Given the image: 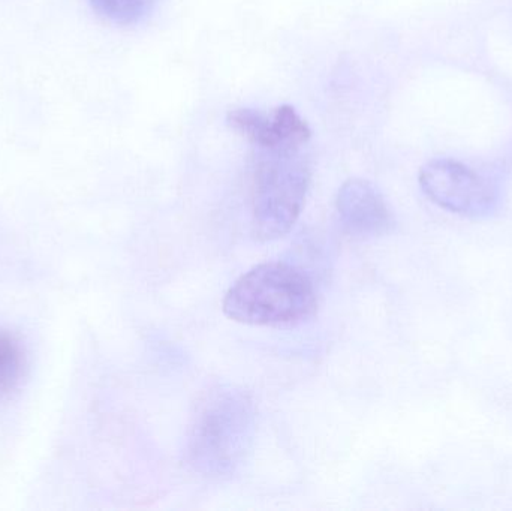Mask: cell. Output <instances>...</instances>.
<instances>
[{"label":"cell","instance_id":"6da1fadb","mask_svg":"<svg viewBox=\"0 0 512 511\" xmlns=\"http://www.w3.org/2000/svg\"><path fill=\"white\" fill-rule=\"evenodd\" d=\"M255 437V407L251 396L236 386H216L195 407L188 432L189 464L212 479L240 470Z\"/></svg>","mask_w":512,"mask_h":511},{"label":"cell","instance_id":"7a4b0ae2","mask_svg":"<svg viewBox=\"0 0 512 511\" xmlns=\"http://www.w3.org/2000/svg\"><path fill=\"white\" fill-rule=\"evenodd\" d=\"M222 308L228 318L249 326H297L315 312V287L291 264H259L234 282Z\"/></svg>","mask_w":512,"mask_h":511},{"label":"cell","instance_id":"3957f363","mask_svg":"<svg viewBox=\"0 0 512 511\" xmlns=\"http://www.w3.org/2000/svg\"><path fill=\"white\" fill-rule=\"evenodd\" d=\"M304 147L256 149L254 231L258 239H279L297 222L310 183Z\"/></svg>","mask_w":512,"mask_h":511},{"label":"cell","instance_id":"277c9868","mask_svg":"<svg viewBox=\"0 0 512 511\" xmlns=\"http://www.w3.org/2000/svg\"><path fill=\"white\" fill-rule=\"evenodd\" d=\"M418 180L424 195L453 215L489 219L502 206L501 183L457 159H432L421 168Z\"/></svg>","mask_w":512,"mask_h":511},{"label":"cell","instance_id":"5b68a950","mask_svg":"<svg viewBox=\"0 0 512 511\" xmlns=\"http://www.w3.org/2000/svg\"><path fill=\"white\" fill-rule=\"evenodd\" d=\"M337 212L349 236L367 240L387 236L396 227L393 210L369 180L351 179L337 194Z\"/></svg>","mask_w":512,"mask_h":511},{"label":"cell","instance_id":"8992f818","mask_svg":"<svg viewBox=\"0 0 512 511\" xmlns=\"http://www.w3.org/2000/svg\"><path fill=\"white\" fill-rule=\"evenodd\" d=\"M228 125L245 135L255 149H273L283 146L274 128L273 119H268L252 108H237L228 113Z\"/></svg>","mask_w":512,"mask_h":511},{"label":"cell","instance_id":"52a82bcc","mask_svg":"<svg viewBox=\"0 0 512 511\" xmlns=\"http://www.w3.org/2000/svg\"><path fill=\"white\" fill-rule=\"evenodd\" d=\"M24 372V353L20 342L8 332H0V398L20 386Z\"/></svg>","mask_w":512,"mask_h":511},{"label":"cell","instance_id":"ba28073f","mask_svg":"<svg viewBox=\"0 0 512 511\" xmlns=\"http://www.w3.org/2000/svg\"><path fill=\"white\" fill-rule=\"evenodd\" d=\"M99 17L120 26L137 23L149 11L153 0H89Z\"/></svg>","mask_w":512,"mask_h":511}]
</instances>
